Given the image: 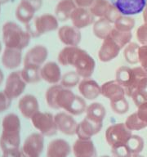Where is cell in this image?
Returning a JSON list of instances; mask_svg holds the SVG:
<instances>
[{"label":"cell","mask_w":147,"mask_h":157,"mask_svg":"<svg viewBox=\"0 0 147 157\" xmlns=\"http://www.w3.org/2000/svg\"><path fill=\"white\" fill-rule=\"evenodd\" d=\"M137 115L142 122L147 125V102H145L137 106Z\"/></svg>","instance_id":"cell-43"},{"label":"cell","mask_w":147,"mask_h":157,"mask_svg":"<svg viewBox=\"0 0 147 157\" xmlns=\"http://www.w3.org/2000/svg\"><path fill=\"white\" fill-rule=\"evenodd\" d=\"M78 91L83 98L87 100H95L100 95V86L94 79L83 78L78 83Z\"/></svg>","instance_id":"cell-23"},{"label":"cell","mask_w":147,"mask_h":157,"mask_svg":"<svg viewBox=\"0 0 147 157\" xmlns=\"http://www.w3.org/2000/svg\"><path fill=\"white\" fill-rule=\"evenodd\" d=\"M121 49L119 45L110 35H108L105 39H103L101 46L98 51V57L102 62H109L117 57Z\"/></svg>","instance_id":"cell-15"},{"label":"cell","mask_w":147,"mask_h":157,"mask_svg":"<svg viewBox=\"0 0 147 157\" xmlns=\"http://www.w3.org/2000/svg\"><path fill=\"white\" fill-rule=\"evenodd\" d=\"M58 38L66 46L77 47L82 39L80 29L73 25H63L58 29Z\"/></svg>","instance_id":"cell-16"},{"label":"cell","mask_w":147,"mask_h":157,"mask_svg":"<svg viewBox=\"0 0 147 157\" xmlns=\"http://www.w3.org/2000/svg\"><path fill=\"white\" fill-rule=\"evenodd\" d=\"M26 84L21 75V71H13L7 76L3 91L12 100L21 95Z\"/></svg>","instance_id":"cell-11"},{"label":"cell","mask_w":147,"mask_h":157,"mask_svg":"<svg viewBox=\"0 0 147 157\" xmlns=\"http://www.w3.org/2000/svg\"><path fill=\"white\" fill-rule=\"evenodd\" d=\"M138 61L141 64V67L147 72V45L140 46L138 50Z\"/></svg>","instance_id":"cell-40"},{"label":"cell","mask_w":147,"mask_h":157,"mask_svg":"<svg viewBox=\"0 0 147 157\" xmlns=\"http://www.w3.org/2000/svg\"><path fill=\"white\" fill-rule=\"evenodd\" d=\"M12 104V99L4 91H0V113L8 110Z\"/></svg>","instance_id":"cell-42"},{"label":"cell","mask_w":147,"mask_h":157,"mask_svg":"<svg viewBox=\"0 0 147 157\" xmlns=\"http://www.w3.org/2000/svg\"><path fill=\"white\" fill-rule=\"evenodd\" d=\"M109 35L119 45L121 48H123L129 43H131V39L132 38V31H121V30L115 29L114 26Z\"/></svg>","instance_id":"cell-31"},{"label":"cell","mask_w":147,"mask_h":157,"mask_svg":"<svg viewBox=\"0 0 147 157\" xmlns=\"http://www.w3.org/2000/svg\"><path fill=\"white\" fill-rule=\"evenodd\" d=\"M3 78H4V75L2 73V70L0 69V85H1L2 82H3Z\"/></svg>","instance_id":"cell-47"},{"label":"cell","mask_w":147,"mask_h":157,"mask_svg":"<svg viewBox=\"0 0 147 157\" xmlns=\"http://www.w3.org/2000/svg\"><path fill=\"white\" fill-rule=\"evenodd\" d=\"M77 7L74 0H61L55 8V16L60 21H66Z\"/></svg>","instance_id":"cell-26"},{"label":"cell","mask_w":147,"mask_h":157,"mask_svg":"<svg viewBox=\"0 0 147 157\" xmlns=\"http://www.w3.org/2000/svg\"><path fill=\"white\" fill-rule=\"evenodd\" d=\"M110 107L115 113L118 115H123L125 113H127L129 110V104L127 102L126 98L123 100L118 101L115 102L110 103Z\"/></svg>","instance_id":"cell-38"},{"label":"cell","mask_w":147,"mask_h":157,"mask_svg":"<svg viewBox=\"0 0 147 157\" xmlns=\"http://www.w3.org/2000/svg\"><path fill=\"white\" fill-rule=\"evenodd\" d=\"M30 120L33 126L43 136H53L58 132L54 115L51 113L39 111Z\"/></svg>","instance_id":"cell-7"},{"label":"cell","mask_w":147,"mask_h":157,"mask_svg":"<svg viewBox=\"0 0 147 157\" xmlns=\"http://www.w3.org/2000/svg\"><path fill=\"white\" fill-rule=\"evenodd\" d=\"M18 108L21 115L26 119H31L39 111V101L36 97L26 94L21 98L18 102Z\"/></svg>","instance_id":"cell-21"},{"label":"cell","mask_w":147,"mask_h":157,"mask_svg":"<svg viewBox=\"0 0 147 157\" xmlns=\"http://www.w3.org/2000/svg\"><path fill=\"white\" fill-rule=\"evenodd\" d=\"M1 61L2 66L9 70H13L19 67L22 62L21 50L5 48Z\"/></svg>","instance_id":"cell-25"},{"label":"cell","mask_w":147,"mask_h":157,"mask_svg":"<svg viewBox=\"0 0 147 157\" xmlns=\"http://www.w3.org/2000/svg\"><path fill=\"white\" fill-rule=\"evenodd\" d=\"M132 135V131L123 123L110 125L105 130V140L111 148L126 145Z\"/></svg>","instance_id":"cell-6"},{"label":"cell","mask_w":147,"mask_h":157,"mask_svg":"<svg viewBox=\"0 0 147 157\" xmlns=\"http://www.w3.org/2000/svg\"><path fill=\"white\" fill-rule=\"evenodd\" d=\"M100 157H110V156H109V155H102V156H100Z\"/></svg>","instance_id":"cell-51"},{"label":"cell","mask_w":147,"mask_h":157,"mask_svg":"<svg viewBox=\"0 0 147 157\" xmlns=\"http://www.w3.org/2000/svg\"><path fill=\"white\" fill-rule=\"evenodd\" d=\"M85 113L86 118L98 124H103V120L106 115V110L101 103L93 102L87 105Z\"/></svg>","instance_id":"cell-27"},{"label":"cell","mask_w":147,"mask_h":157,"mask_svg":"<svg viewBox=\"0 0 147 157\" xmlns=\"http://www.w3.org/2000/svg\"><path fill=\"white\" fill-rule=\"evenodd\" d=\"M124 124L127 128L131 131H138V130H141L147 127V125L140 120V118L137 115V111L132 113V115H130L126 119Z\"/></svg>","instance_id":"cell-37"},{"label":"cell","mask_w":147,"mask_h":157,"mask_svg":"<svg viewBox=\"0 0 147 157\" xmlns=\"http://www.w3.org/2000/svg\"><path fill=\"white\" fill-rule=\"evenodd\" d=\"M94 0H74L76 5L80 7H89Z\"/></svg>","instance_id":"cell-45"},{"label":"cell","mask_w":147,"mask_h":157,"mask_svg":"<svg viewBox=\"0 0 147 157\" xmlns=\"http://www.w3.org/2000/svg\"><path fill=\"white\" fill-rule=\"evenodd\" d=\"M2 151V157H23L21 151H20L19 148H10Z\"/></svg>","instance_id":"cell-44"},{"label":"cell","mask_w":147,"mask_h":157,"mask_svg":"<svg viewBox=\"0 0 147 157\" xmlns=\"http://www.w3.org/2000/svg\"><path fill=\"white\" fill-rule=\"evenodd\" d=\"M48 56V50L43 45H35L27 52L24 57V66L41 68Z\"/></svg>","instance_id":"cell-13"},{"label":"cell","mask_w":147,"mask_h":157,"mask_svg":"<svg viewBox=\"0 0 147 157\" xmlns=\"http://www.w3.org/2000/svg\"><path fill=\"white\" fill-rule=\"evenodd\" d=\"M41 78L50 84H58L61 82V70L58 64L54 61H48L43 64L40 69Z\"/></svg>","instance_id":"cell-20"},{"label":"cell","mask_w":147,"mask_h":157,"mask_svg":"<svg viewBox=\"0 0 147 157\" xmlns=\"http://www.w3.org/2000/svg\"><path fill=\"white\" fill-rule=\"evenodd\" d=\"M43 0H21L16 9V17L27 25L34 18V14L42 7Z\"/></svg>","instance_id":"cell-9"},{"label":"cell","mask_w":147,"mask_h":157,"mask_svg":"<svg viewBox=\"0 0 147 157\" xmlns=\"http://www.w3.org/2000/svg\"><path fill=\"white\" fill-rule=\"evenodd\" d=\"M123 16H133L143 12L147 0H109Z\"/></svg>","instance_id":"cell-12"},{"label":"cell","mask_w":147,"mask_h":157,"mask_svg":"<svg viewBox=\"0 0 147 157\" xmlns=\"http://www.w3.org/2000/svg\"><path fill=\"white\" fill-rule=\"evenodd\" d=\"M143 19H144L145 23H147V1L146 4H145V7L144 10H143Z\"/></svg>","instance_id":"cell-46"},{"label":"cell","mask_w":147,"mask_h":157,"mask_svg":"<svg viewBox=\"0 0 147 157\" xmlns=\"http://www.w3.org/2000/svg\"><path fill=\"white\" fill-rule=\"evenodd\" d=\"M9 1V0H0V3L1 4H2V3H6V2H7Z\"/></svg>","instance_id":"cell-48"},{"label":"cell","mask_w":147,"mask_h":157,"mask_svg":"<svg viewBox=\"0 0 147 157\" xmlns=\"http://www.w3.org/2000/svg\"><path fill=\"white\" fill-rule=\"evenodd\" d=\"M57 59L61 66L74 67L83 78H90L95 71V60L88 52L78 46L65 47L59 52Z\"/></svg>","instance_id":"cell-2"},{"label":"cell","mask_w":147,"mask_h":157,"mask_svg":"<svg viewBox=\"0 0 147 157\" xmlns=\"http://www.w3.org/2000/svg\"><path fill=\"white\" fill-rule=\"evenodd\" d=\"M59 22L56 16L43 14L34 17L26 25V31L31 38H36L58 29Z\"/></svg>","instance_id":"cell-5"},{"label":"cell","mask_w":147,"mask_h":157,"mask_svg":"<svg viewBox=\"0 0 147 157\" xmlns=\"http://www.w3.org/2000/svg\"><path fill=\"white\" fill-rule=\"evenodd\" d=\"M100 94L111 102L123 100L126 97L123 87L117 80L107 81L100 86Z\"/></svg>","instance_id":"cell-14"},{"label":"cell","mask_w":147,"mask_h":157,"mask_svg":"<svg viewBox=\"0 0 147 157\" xmlns=\"http://www.w3.org/2000/svg\"><path fill=\"white\" fill-rule=\"evenodd\" d=\"M88 8L95 17L105 18L113 25L122 15L109 0H94Z\"/></svg>","instance_id":"cell-8"},{"label":"cell","mask_w":147,"mask_h":157,"mask_svg":"<svg viewBox=\"0 0 147 157\" xmlns=\"http://www.w3.org/2000/svg\"><path fill=\"white\" fill-rule=\"evenodd\" d=\"M95 17L88 7H77L71 14L70 20L73 26L78 29H84L94 23Z\"/></svg>","instance_id":"cell-18"},{"label":"cell","mask_w":147,"mask_h":157,"mask_svg":"<svg viewBox=\"0 0 147 157\" xmlns=\"http://www.w3.org/2000/svg\"><path fill=\"white\" fill-rule=\"evenodd\" d=\"M102 127L103 124H98L85 117L77 125L76 135L80 139H91L100 132Z\"/></svg>","instance_id":"cell-19"},{"label":"cell","mask_w":147,"mask_h":157,"mask_svg":"<svg viewBox=\"0 0 147 157\" xmlns=\"http://www.w3.org/2000/svg\"><path fill=\"white\" fill-rule=\"evenodd\" d=\"M46 102L54 110H64L74 115H80L85 112L87 104L84 98L76 95L70 89L58 83L47 89Z\"/></svg>","instance_id":"cell-1"},{"label":"cell","mask_w":147,"mask_h":157,"mask_svg":"<svg viewBox=\"0 0 147 157\" xmlns=\"http://www.w3.org/2000/svg\"><path fill=\"white\" fill-rule=\"evenodd\" d=\"M108 20L105 18H99L93 23L92 32L96 38L100 39H105L110 34L112 30L113 25Z\"/></svg>","instance_id":"cell-28"},{"label":"cell","mask_w":147,"mask_h":157,"mask_svg":"<svg viewBox=\"0 0 147 157\" xmlns=\"http://www.w3.org/2000/svg\"><path fill=\"white\" fill-rule=\"evenodd\" d=\"M74 157H97L96 149L92 139L78 138L73 144Z\"/></svg>","instance_id":"cell-22"},{"label":"cell","mask_w":147,"mask_h":157,"mask_svg":"<svg viewBox=\"0 0 147 157\" xmlns=\"http://www.w3.org/2000/svg\"><path fill=\"white\" fill-rule=\"evenodd\" d=\"M132 157H144V156H142V155H134Z\"/></svg>","instance_id":"cell-49"},{"label":"cell","mask_w":147,"mask_h":157,"mask_svg":"<svg viewBox=\"0 0 147 157\" xmlns=\"http://www.w3.org/2000/svg\"><path fill=\"white\" fill-rule=\"evenodd\" d=\"M71 147L67 141L61 138L52 140L47 145V157H68Z\"/></svg>","instance_id":"cell-24"},{"label":"cell","mask_w":147,"mask_h":157,"mask_svg":"<svg viewBox=\"0 0 147 157\" xmlns=\"http://www.w3.org/2000/svg\"><path fill=\"white\" fill-rule=\"evenodd\" d=\"M111 153L113 157H132L133 155L130 151L127 145H123L119 147L111 148Z\"/></svg>","instance_id":"cell-39"},{"label":"cell","mask_w":147,"mask_h":157,"mask_svg":"<svg viewBox=\"0 0 147 157\" xmlns=\"http://www.w3.org/2000/svg\"><path fill=\"white\" fill-rule=\"evenodd\" d=\"M137 39L141 45H147V23L138 27L137 30Z\"/></svg>","instance_id":"cell-41"},{"label":"cell","mask_w":147,"mask_h":157,"mask_svg":"<svg viewBox=\"0 0 147 157\" xmlns=\"http://www.w3.org/2000/svg\"><path fill=\"white\" fill-rule=\"evenodd\" d=\"M21 120L13 113L5 115L2 121V134L0 147L2 151L10 148H19L21 143Z\"/></svg>","instance_id":"cell-3"},{"label":"cell","mask_w":147,"mask_h":157,"mask_svg":"<svg viewBox=\"0 0 147 157\" xmlns=\"http://www.w3.org/2000/svg\"><path fill=\"white\" fill-rule=\"evenodd\" d=\"M135 24L136 21L132 17L121 15L114 23V27L121 31L129 32L132 31V29L134 28Z\"/></svg>","instance_id":"cell-34"},{"label":"cell","mask_w":147,"mask_h":157,"mask_svg":"<svg viewBox=\"0 0 147 157\" xmlns=\"http://www.w3.org/2000/svg\"><path fill=\"white\" fill-rule=\"evenodd\" d=\"M80 78L81 77L78 75V74L75 71L66 72L61 77L60 84L66 88H74L78 85V83L81 81Z\"/></svg>","instance_id":"cell-35"},{"label":"cell","mask_w":147,"mask_h":157,"mask_svg":"<svg viewBox=\"0 0 147 157\" xmlns=\"http://www.w3.org/2000/svg\"><path fill=\"white\" fill-rule=\"evenodd\" d=\"M2 40L6 48L22 50L30 43L31 36L19 25L12 21L6 22L2 25Z\"/></svg>","instance_id":"cell-4"},{"label":"cell","mask_w":147,"mask_h":157,"mask_svg":"<svg viewBox=\"0 0 147 157\" xmlns=\"http://www.w3.org/2000/svg\"><path fill=\"white\" fill-rule=\"evenodd\" d=\"M0 6H1V3H0Z\"/></svg>","instance_id":"cell-52"},{"label":"cell","mask_w":147,"mask_h":157,"mask_svg":"<svg viewBox=\"0 0 147 157\" xmlns=\"http://www.w3.org/2000/svg\"><path fill=\"white\" fill-rule=\"evenodd\" d=\"M2 52V44H1V42H0V52Z\"/></svg>","instance_id":"cell-50"},{"label":"cell","mask_w":147,"mask_h":157,"mask_svg":"<svg viewBox=\"0 0 147 157\" xmlns=\"http://www.w3.org/2000/svg\"><path fill=\"white\" fill-rule=\"evenodd\" d=\"M131 98L137 106L147 102V77L140 81L137 88L133 91Z\"/></svg>","instance_id":"cell-29"},{"label":"cell","mask_w":147,"mask_h":157,"mask_svg":"<svg viewBox=\"0 0 147 157\" xmlns=\"http://www.w3.org/2000/svg\"><path fill=\"white\" fill-rule=\"evenodd\" d=\"M44 137L40 132H34L24 140L21 149L23 157H39L43 151Z\"/></svg>","instance_id":"cell-10"},{"label":"cell","mask_w":147,"mask_h":157,"mask_svg":"<svg viewBox=\"0 0 147 157\" xmlns=\"http://www.w3.org/2000/svg\"><path fill=\"white\" fill-rule=\"evenodd\" d=\"M140 46L136 43H129L123 51L125 61L131 65L138 63V50Z\"/></svg>","instance_id":"cell-33"},{"label":"cell","mask_w":147,"mask_h":157,"mask_svg":"<svg viewBox=\"0 0 147 157\" xmlns=\"http://www.w3.org/2000/svg\"><path fill=\"white\" fill-rule=\"evenodd\" d=\"M58 131L69 136L76 134L78 123L72 115L67 112H59L54 115Z\"/></svg>","instance_id":"cell-17"},{"label":"cell","mask_w":147,"mask_h":157,"mask_svg":"<svg viewBox=\"0 0 147 157\" xmlns=\"http://www.w3.org/2000/svg\"><path fill=\"white\" fill-rule=\"evenodd\" d=\"M40 69L34 66H24L21 71L22 78L26 83H35L41 80Z\"/></svg>","instance_id":"cell-30"},{"label":"cell","mask_w":147,"mask_h":157,"mask_svg":"<svg viewBox=\"0 0 147 157\" xmlns=\"http://www.w3.org/2000/svg\"><path fill=\"white\" fill-rule=\"evenodd\" d=\"M132 69L127 66H121L116 71V79L126 90L132 79Z\"/></svg>","instance_id":"cell-32"},{"label":"cell","mask_w":147,"mask_h":157,"mask_svg":"<svg viewBox=\"0 0 147 157\" xmlns=\"http://www.w3.org/2000/svg\"><path fill=\"white\" fill-rule=\"evenodd\" d=\"M126 145L133 155H139L144 148V140L138 135L132 134Z\"/></svg>","instance_id":"cell-36"}]
</instances>
